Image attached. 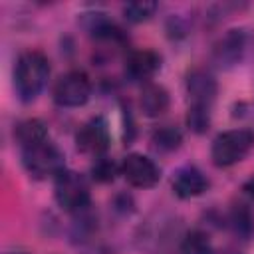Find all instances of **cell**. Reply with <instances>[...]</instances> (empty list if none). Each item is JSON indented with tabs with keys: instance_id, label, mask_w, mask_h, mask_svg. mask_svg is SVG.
Segmentation results:
<instances>
[{
	"instance_id": "obj_16",
	"label": "cell",
	"mask_w": 254,
	"mask_h": 254,
	"mask_svg": "<svg viewBox=\"0 0 254 254\" xmlns=\"http://www.w3.org/2000/svg\"><path fill=\"white\" fill-rule=\"evenodd\" d=\"M155 149L159 151H175L181 147L183 143V133L181 129H177L175 125H161L153 131V137H151Z\"/></svg>"
},
{
	"instance_id": "obj_6",
	"label": "cell",
	"mask_w": 254,
	"mask_h": 254,
	"mask_svg": "<svg viewBox=\"0 0 254 254\" xmlns=\"http://www.w3.org/2000/svg\"><path fill=\"white\" fill-rule=\"evenodd\" d=\"M119 167L123 179L135 189H151L161 179L159 165L143 153H129Z\"/></svg>"
},
{
	"instance_id": "obj_11",
	"label": "cell",
	"mask_w": 254,
	"mask_h": 254,
	"mask_svg": "<svg viewBox=\"0 0 254 254\" xmlns=\"http://www.w3.org/2000/svg\"><path fill=\"white\" fill-rule=\"evenodd\" d=\"M171 187L179 198H194V196H200L210 187V181L198 167L185 165L175 173Z\"/></svg>"
},
{
	"instance_id": "obj_15",
	"label": "cell",
	"mask_w": 254,
	"mask_h": 254,
	"mask_svg": "<svg viewBox=\"0 0 254 254\" xmlns=\"http://www.w3.org/2000/svg\"><path fill=\"white\" fill-rule=\"evenodd\" d=\"M181 254H214L210 236L200 228L189 230L181 240Z\"/></svg>"
},
{
	"instance_id": "obj_20",
	"label": "cell",
	"mask_w": 254,
	"mask_h": 254,
	"mask_svg": "<svg viewBox=\"0 0 254 254\" xmlns=\"http://www.w3.org/2000/svg\"><path fill=\"white\" fill-rule=\"evenodd\" d=\"M4 254H28V252H24V250H6Z\"/></svg>"
},
{
	"instance_id": "obj_19",
	"label": "cell",
	"mask_w": 254,
	"mask_h": 254,
	"mask_svg": "<svg viewBox=\"0 0 254 254\" xmlns=\"http://www.w3.org/2000/svg\"><path fill=\"white\" fill-rule=\"evenodd\" d=\"M117 173H121V167H117L109 157H97L95 163L91 165V177L97 183H111L115 181Z\"/></svg>"
},
{
	"instance_id": "obj_17",
	"label": "cell",
	"mask_w": 254,
	"mask_h": 254,
	"mask_svg": "<svg viewBox=\"0 0 254 254\" xmlns=\"http://www.w3.org/2000/svg\"><path fill=\"white\" fill-rule=\"evenodd\" d=\"M157 8H159L157 2H147V0L129 2V4L123 6V16L131 24H141V22H147L149 18H153V14L157 12Z\"/></svg>"
},
{
	"instance_id": "obj_3",
	"label": "cell",
	"mask_w": 254,
	"mask_h": 254,
	"mask_svg": "<svg viewBox=\"0 0 254 254\" xmlns=\"http://www.w3.org/2000/svg\"><path fill=\"white\" fill-rule=\"evenodd\" d=\"M254 147V131L250 129H228L214 137L210 147V159L216 167L226 169L240 163Z\"/></svg>"
},
{
	"instance_id": "obj_10",
	"label": "cell",
	"mask_w": 254,
	"mask_h": 254,
	"mask_svg": "<svg viewBox=\"0 0 254 254\" xmlns=\"http://www.w3.org/2000/svg\"><path fill=\"white\" fill-rule=\"evenodd\" d=\"M161 69V56L153 50H135L125 60V75L131 81L151 83Z\"/></svg>"
},
{
	"instance_id": "obj_7",
	"label": "cell",
	"mask_w": 254,
	"mask_h": 254,
	"mask_svg": "<svg viewBox=\"0 0 254 254\" xmlns=\"http://www.w3.org/2000/svg\"><path fill=\"white\" fill-rule=\"evenodd\" d=\"M75 145L85 155H91L95 159L103 157L111 145V133H109L107 121L99 115L85 121L75 133Z\"/></svg>"
},
{
	"instance_id": "obj_4",
	"label": "cell",
	"mask_w": 254,
	"mask_h": 254,
	"mask_svg": "<svg viewBox=\"0 0 254 254\" xmlns=\"http://www.w3.org/2000/svg\"><path fill=\"white\" fill-rule=\"evenodd\" d=\"M54 194H56V202L60 204V208H64L65 212H71V214L91 206L89 185L79 173L64 171L56 179Z\"/></svg>"
},
{
	"instance_id": "obj_14",
	"label": "cell",
	"mask_w": 254,
	"mask_h": 254,
	"mask_svg": "<svg viewBox=\"0 0 254 254\" xmlns=\"http://www.w3.org/2000/svg\"><path fill=\"white\" fill-rule=\"evenodd\" d=\"M46 139H50V133L42 119H26V121L18 123V127H16V141H18L20 149L42 143Z\"/></svg>"
},
{
	"instance_id": "obj_21",
	"label": "cell",
	"mask_w": 254,
	"mask_h": 254,
	"mask_svg": "<svg viewBox=\"0 0 254 254\" xmlns=\"http://www.w3.org/2000/svg\"><path fill=\"white\" fill-rule=\"evenodd\" d=\"M89 254H101V252H89Z\"/></svg>"
},
{
	"instance_id": "obj_13",
	"label": "cell",
	"mask_w": 254,
	"mask_h": 254,
	"mask_svg": "<svg viewBox=\"0 0 254 254\" xmlns=\"http://www.w3.org/2000/svg\"><path fill=\"white\" fill-rule=\"evenodd\" d=\"M228 224L238 238L250 240L254 236V212H252V208L244 202L234 204L230 214H228Z\"/></svg>"
},
{
	"instance_id": "obj_9",
	"label": "cell",
	"mask_w": 254,
	"mask_h": 254,
	"mask_svg": "<svg viewBox=\"0 0 254 254\" xmlns=\"http://www.w3.org/2000/svg\"><path fill=\"white\" fill-rule=\"evenodd\" d=\"M218 93V83L214 75L204 69V67H194L187 75V95H189V105H198V107H210L214 105Z\"/></svg>"
},
{
	"instance_id": "obj_18",
	"label": "cell",
	"mask_w": 254,
	"mask_h": 254,
	"mask_svg": "<svg viewBox=\"0 0 254 254\" xmlns=\"http://www.w3.org/2000/svg\"><path fill=\"white\" fill-rule=\"evenodd\" d=\"M210 119H212V109L210 107H198V105H189L187 109V127L200 135L206 133V129L210 127Z\"/></svg>"
},
{
	"instance_id": "obj_8",
	"label": "cell",
	"mask_w": 254,
	"mask_h": 254,
	"mask_svg": "<svg viewBox=\"0 0 254 254\" xmlns=\"http://www.w3.org/2000/svg\"><path fill=\"white\" fill-rule=\"evenodd\" d=\"M246 50H248V34L242 28H232L216 42L212 50V60L216 65L228 69L244 60Z\"/></svg>"
},
{
	"instance_id": "obj_5",
	"label": "cell",
	"mask_w": 254,
	"mask_h": 254,
	"mask_svg": "<svg viewBox=\"0 0 254 254\" xmlns=\"http://www.w3.org/2000/svg\"><path fill=\"white\" fill-rule=\"evenodd\" d=\"M52 93L60 107H81L91 97V81L83 71L71 69L60 75Z\"/></svg>"
},
{
	"instance_id": "obj_1",
	"label": "cell",
	"mask_w": 254,
	"mask_h": 254,
	"mask_svg": "<svg viewBox=\"0 0 254 254\" xmlns=\"http://www.w3.org/2000/svg\"><path fill=\"white\" fill-rule=\"evenodd\" d=\"M48 77H50V60L42 52L28 50L18 56L14 65V87L24 103L34 101L42 93V89L48 83Z\"/></svg>"
},
{
	"instance_id": "obj_12",
	"label": "cell",
	"mask_w": 254,
	"mask_h": 254,
	"mask_svg": "<svg viewBox=\"0 0 254 254\" xmlns=\"http://www.w3.org/2000/svg\"><path fill=\"white\" fill-rule=\"evenodd\" d=\"M171 97L161 83H145L139 97V107L147 117H161L169 109Z\"/></svg>"
},
{
	"instance_id": "obj_2",
	"label": "cell",
	"mask_w": 254,
	"mask_h": 254,
	"mask_svg": "<svg viewBox=\"0 0 254 254\" xmlns=\"http://www.w3.org/2000/svg\"><path fill=\"white\" fill-rule=\"evenodd\" d=\"M20 151H22V165L26 173L34 179H40V181L48 177L58 179L65 171L64 153L56 143H52V139L24 147Z\"/></svg>"
}]
</instances>
